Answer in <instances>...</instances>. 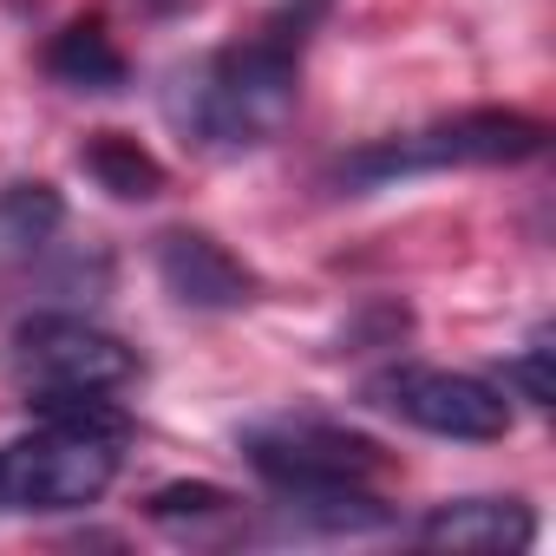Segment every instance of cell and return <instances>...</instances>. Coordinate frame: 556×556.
<instances>
[{
	"label": "cell",
	"instance_id": "9",
	"mask_svg": "<svg viewBox=\"0 0 556 556\" xmlns=\"http://www.w3.org/2000/svg\"><path fill=\"white\" fill-rule=\"evenodd\" d=\"M275 517L295 536H374L393 523V510L367 484H321V491H282Z\"/></svg>",
	"mask_w": 556,
	"mask_h": 556
},
{
	"label": "cell",
	"instance_id": "2",
	"mask_svg": "<svg viewBox=\"0 0 556 556\" xmlns=\"http://www.w3.org/2000/svg\"><path fill=\"white\" fill-rule=\"evenodd\" d=\"M543 144H549V125H543V118L484 105V112L432 118V125H419V131H393V138H374V144L348 151V157L334 164V190L367 197V190H387V184L426 177V170H497V164H530V157H543Z\"/></svg>",
	"mask_w": 556,
	"mask_h": 556
},
{
	"label": "cell",
	"instance_id": "4",
	"mask_svg": "<svg viewBox=\"0 0 556 556\" xmlns=\"http://www.w3.org/2000/svg\"><path fill=\"white\" fill-rule=\"evenodd\" d=\"M8 374L27 393H125L144 374V361L131 341L105 334L86 315H34L14 328Z\"/></svg>",
	"mask_w": 556,
	"mask_h": 556
},
{
	"label": "cell",
	"instance_id": "14",
	"mask_svg": "<svg viewBox=\"0 0 556 556\" xmlns=\"http://www.w3.org/2000/svg\"><path fill=\"white\" fill-rule=\"evenodd\" d=\"M34 426H60V432H86V439H131V413L118 406V393H27Z\"/></svg>",
	"mask_w": 556,
	"mask_h": 556
},
{
	"label": "cell",
	"instance_id": "13",
	"mask_svg": "<svg viewBox=\"0 0 556 556\" xmlns=\"http://www.w3.org/2000/svg\"><path fill=\"white\" fill-rule=\"evenodd\" d=\"M151 523H164L170 536H216V530H229V523H242V497L236 491H223V484H164V491H151Z\"/></svg>",
	"mask_w": 556,
	"mask_h": 556
},
{
	"label": "cell",
	"instance_id": "12",
	"mask_svg": "<svg viewBox=\"0 0 556 556\" xmlns=\"http://www.w3.org/2000/svg\"><path fill=\"white\" fill-rule=\"evenodd\" d=\"M79 164H86V177H92L99 190H112L118 203H151V197H164V164H157L138 138H125V131H99V138L79 151Z\"/></svg>",
	"mask_w": 556,
	"mask_h": 556
},
{
	"label": "cell",
	"instance_id": "3",
	"mask_svg": "<svg viewBox=\"0 0 556 556\" xmlns=\"http://www.w3.org/2000/svg\"><path fill=\"white\" fill-rule=\"evenodd\" d=\"M112 478H118V439L34 426L27 439L0 445V517L86 510L112 491Z\"/></svg>",
	"mask_w": 556,
	"mask_h": 556
},
{
	"label": "cell",
	"instance_id": "6",
	"mask_svg": "<svg viewBox=\"0 0 556 556\" xmlns=\"http://www.w3.org/2000/svg\"><path fill=\"white\" fill-rule=\"evenodd\" d=\"M367 406L393 413L413 432L458 439V445H491L510 432V400L491 380L445 374V367H380L367 380Z\"/></svg>",
	"mask_w": 556,
	"mask_h": 556
},
{
	"label": "cell",
	"instance_id": "15",
	"mask_svg": "<svg viewBox=\"0 0 556 556\" xmlns=\"http://www.w3.org/2000/svg\"><path fill=\"white\" fill-rule=\"evenodd\" d=\"M549 354H556V348H549V334H530V348H523V354L504 367V387H517L530 406H549V400H556V374H549Z\"/></svg>",
	"mask_w": 556,
	"mask_h": 556
},
{
	"label": "cell",
	"instance_id": "7",
	"mask_svg": "<svg viewBox=\"0 0 556 556\" xmlns=\"http://www.w3.org/2000/svg\"><path fill=\"white\" fill-rule=\"evenodd\" d=\"M157 282L170 289V302L197 308V315H229L255 302V268L242 255H229L210 229H164L157 249Z\"/></svg>",
	"mask_w": 556,
	"mask_h": 556
},
{
	"label": "cell",
	"instance_id": "5",
	"mask_svg": "<svg viewBox=\"0 0 556 556\" xmlns=\"http://www.w3.org/2000/svg\"><path fill=\"white\" fill-rule=\"evenodd\" d=\"M242 458L249 471L282 497V491H321V484H367L387 452L367 432H348L334 419H268L242 432Z\"/></svg>",
	"mask_w": 556,
	"mask_h": 556
},
{
	"label": "cell",
	"instance_id": "1",
	"mask_svg": "<svg viewBox=\"0 0 556 556\" xmlns=\"http://www.w3.org/2000/svg\"><path fill=\"white\" fill-rule=\"evenodd\" d=\"M321 8L328 0H302V8L275 14L262 34L216 47L197 66H177L164 86V118L177 125V138L216 157L282 138V125L302 105V40Z\"/></svg>",
	"mask_w": 556,
	"mask_h": 556
},
{
	"label": "cell",
	"instance_id": "11",
	"mask_svg": "<svg viewBox=\"0 0 556 556\" xmlns=\"http://www.w3.org/2000/svg\"><path fill=\"white\" fill-rule=\"evenodd\" d=\"M66 229V197L47 177L0 184V255H40Z\"/></svg>",
	"mask_w": 556,
	"mask_h": 556
},
{
	"label": "cell",
	"instance_id": "10",
	"mask_svg": "<svg viewBox=\"0 0 556 556\" xmlns=\"http://www.w3.org/2000/svg\"><path fill=\"white\" fill-rule=\"evenodd\" d=\"M47 73H53L60 86H73V92H99V99L131 86V60L118 53V40L105 34V21H73V27H60L53 47H47Z\"/></svg>",
	"mask_w": 556,
	"mask_h": 556
},
{
	"label": "cell",
	"instance_id": "8",
	"mask_svg": "<svg viewBox=\"0 0 556 556\" xmlns=\"http://www.w3.org/2000/svg\"><path fill=\"white\" fill-rule=\"evenodd\" d=\"M419 543L452 556H517L536 543V510L523 497H452L426 510Z\"/></svg>",
	"mask_w": 556,
	"mask_h": 556
}]
</instances>
